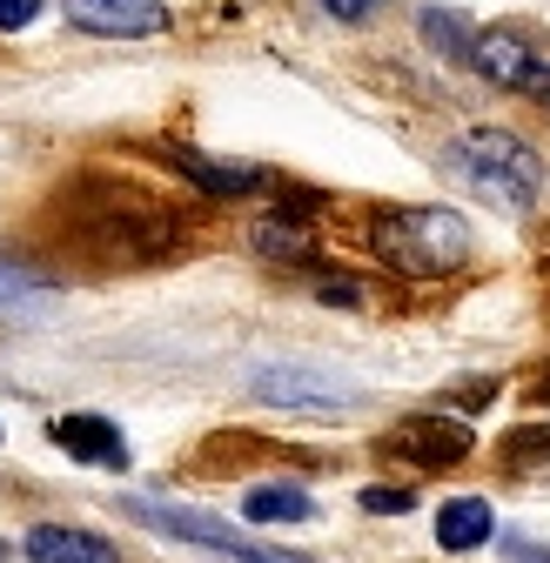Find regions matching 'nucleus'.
<instances>
[{"label": "nucleus", "mask_w": 550, "mask_h": 563, "mask_svg": "<svg viewBox=\"0 0 550 563\" xmlns=\"http://www.w3.org/2000/svg\"><path fill=\"white\" fill-rule=\"evenodd\" d=\"M370 249L396 268V275H417V282H437V275H457L470 262V222L457 208H383L370 222Z\"/></svg>", "instance_id": "1"}, {"label": "nucleus", "mask_w": 550, "mask_h": 563, "mask_svg": "<svg viewBox=\"0 0 550 563\" xmlns=\"http://www.w3.org/2000/svg\"><path fill=\"white\" fill-rule=\"evenodd\" d=\"M255 249L268 262H309V229L296 216H262L255 222Z\"/></svg>", "instance_id": "13"}, {"label": "nucleus", "mask_w": 550, "mask_h": 563, "mask_svg": "<svg viewBox=\"0 0 550 563\" xmlns=\"http://www.w3.org/2000/svg\"><path fill=\"white\" fill-rule=\"evenodd\" d=\"M424 34H430V41H437V47H457V54H463V47H470V34H463V27H450V21H443V14H424Z\"/></svg>", "instance_id": "18"}, {"label": "nucleus", "mask_w": 550, "mask_h": 563, "mask_svg": "<svg viewBox=\"0 0 550 563\" xmlns=\"http://www.w3.org/2000/svg\"><path fill=\"white\" fill-rule=\"evenodd\" d=\"M255 402H283V409H356L363 396L350 383H336L322 369H302V363H283V369H255Z\"/></svg>", "instance_id": "5"}, {"label": "nucleus", "mask_w": 550, "mask_h": 563, "mask_svg": "<svg viewBox=\"0 0 550 563\" xmlns=\"http://www.w3.org/2000/svg\"><path fill=\"white\" fill-rule=\"evenodd\" d=\"M396 450L417 456V463H450V456L470 450V430H463L457 416H450V422H443V416H409L403 437H396Z\"/></svg>", "instance_id": "10"}, {"label": "nucleus", "mask_w": 550, "mask_h": 563, "mask_svg": "<svg viewBox=\"0 0 550 563\" xmlns=\"http://www.w3.org/2000/svg\"><path fill=\"white\" fill-rule=\"evenodd\" d=\"M504 556H510V563H550V550H543V543H517V537L504 543Z\"/></svg>", "instance_id": "20"}, {"label": "nucleus", "mask_w": 550, "mask_h": 563, "mask_svg": "<svg viewBox=\"0 0 550 563\" xmlns=\"http://www.w3.org/2000/svg\"><path fill=\"white\" fill-rule=\"evenodd\" d=\"M28 563H121V550L95 530H75V523H34L28 530Z\"/></svg>", "instance_id": "8"}, {"label": "nucleus", "mask_w": 550, "mask_h": 563, "mask_svg": "<svg viewBox=\"0 0 550 563\" xmlns=\"http://www.w3.org/2000/svg\"><path fill=\"white\" fill-rule=\"evenodd\" d=\"M322 8H329L336 21H370V14L383 8V0H322Z\"/></svg>", "instance_id": "19"}, {"label": "nucleus", "mask_w": 550, "mask_h": 563, "mask_svg": "<svg viewBox=\"0 0 550 563\" xmlns=\"http://www.w3.org/2000/svg\"><path fill=\"white\" fill-rule=\"evenodd\" d=\"M242 517L249 523H309L316 504H309V489H296V483H262V489L242 497Z\"/></svg>", "instance_id": "12"}, {"label": "nucleus", "mask_w": 550, "mask_h": 563, "mask_svg": "<svg viewBox=\"0 0 550 563\" xmlns=\"http://www.w3.org/2000/svg\"><path fill=\"white\" fill-rule=\"evenodd\" d=\"M67 21L81 34H108V41H142L168 27L162 0H67Z\"/></svg>", "instance_id": "6"}, {"label": "nucleus", "mask_w": 550, "mask_h": 563, "mask_svg": "<svg viewBox=\"0 0 550 563\" xmlns=\"http://www.w3.org/2000/svg\"><path fill=\"white\" fill-rule=\"evenodd\" d=\"M510 470H550V422H524V430L504 437Z\"/></svg>", "instance_id": "14"}, {"label": "nucleus", "mask_w": 550, "mask_h": 563, "mask_svg": "<svg viewBox=\"0 0 550 563\" xmlns=\"http://www.w3.org/2000/svg\"><path fill=\"white\" fill-rule=\"evenodd\" d=\"M41 21V0H0V34H21Z\"/></svg>", "instance_id": "17"}, {"label": "nucleus", "mask_w": 550, "mask_h": 563, "mask_svg": "<svg viewBox=\"0 0 550 563\" xmlns=\"http://www.w3.org/2000/svg\"><path fill=\"white\" fill-rule=\"evenodd\" d=\"M47 437L67 450V456H81V463H95V470H128V437L114 430L108 416H95V409H75V416H54L47 422Z\"/></svg>", "instance_id": "7"}, {"label": "nucleus", "mask_w": 550, "mask_h": 563, "mask_svg": "<svg viewBox=\"0 0 550 563\" xmlns=\"http://www.w3.org/2000/svg\"><path fill=\"white\" fill-rule=\"evenodd\" d=\"M497 537V510L484 497H450L437 510V543L443 550H476V543H491Z\"/></svg>", "instance_id": "11"}, {"label": "nucleus", "mask_w": 550, "mask_h": 563, "mask_svg": "<svg viewBox=\"0 0 550 563\" xmlns=\"http://www.w3.org/2000/svg\"><path fill=\"white\" fill-rule=\"evenodd\" d=\"M34 302H47V282L28 275V268H14V262H0V316L34 309Z\"/></svg>", "instance_id": "15"}, {"label": "nucleus", "mask_w": 550, "mask_h": 563, "mask_svg": "<svg viewBox=\"0 0 550 563\" xmlns=\"http://www.w3.org/2000/svg\"><path fill=\"white\" fill-rule=\"evenodd\" d=\"M134 523H148L155 537H175V543H195V550H209L222 563H309V556H289V550H275V543H255L242 530H229L222 517L209 510H188V504H162V497H128L121 504Z\"/></svg>", "instance_id": "3"}, {"label": "nucleus", "mask_w": 550, "mask_h": 563, "mask_svg": "<svg viewBox=\"0 0 550 563\" xmlns=\"http://www.w3.org/2000/svg\"><path fill=\"white\" fill-rule=\"evenodd\" d=\"M450 162H457V175H463L476 195H491V201H504V208H530L537 188H543L537 148H530V141H517L510 128H470L457 148H450Z\"/></svg>", "instance_id": "2"}, {"label": "nucleus", "mask_w": 550, "mask_h": 563, "mask_svg": "<svg viewBox=\"0 0 550 563\" xmlns=\"http://www.w3.org/2000/svg\"><path fill=\"white\" fill-rule=\"evenodd\" d=\"M409 504H417L409 489H383V483H376V489H363V510H370V517H403Z\"/></svg>", "instance_id": "16"}, {"label": "nucleus", "mask_w": 550, "mask_h": 563, "mask_svg": "<svg viewBox=\"0 0 550 563\" xmlns=\"http://www.w3.org/2000/svg\"><path fill=\"white\" fill-rule=\"evenodd\" d=\"M201 195H222V201H235V195H255V188H268V175L255 168V162H209V155H195V148H175L168 155Z\"/></svg>", "instance_id": "9"}, {"label": "nucleus", "mask_w": 550, "mask_h": 563, "mask_svg": "<svg viewBox=\"0 0 550 563\" xmlns=\"http://www.w3.org/2000/svg\"><path fill=\"white\" fill-rule=\"evenodd\" d=\"M463 60L476 67L484 81H497V88H517V95H543L550 101V60L530 47V41H517V34H470V47H463Z\"/></svg>", "instance_id": "4"}]
</instances>
